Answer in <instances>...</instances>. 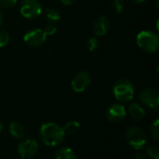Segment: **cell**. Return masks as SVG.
Instances as JSON below:
<instances>
[{"instance_id":"obj_14","label":"cell","mask_w":159,"mask_h":159,"mask_svg":"<svg viewBox=\"0 0 159 159\" xmlns=\"http://www.w3.org/2000/svg\"><path fill=\"white\" fill-rule=\"evenodd\" d=\"M55 159H76V156L71 148L62 147L55 153Z\"/></svg>"},{"instance_id":"obj_9","label":"cell","mask_w":159,"mask_h":159,"mask_svg":"<svg viewBox=\"0 0 159 159\" xmlns=\"http://www.w3.org/2000/svg\"><path fill=\"white\" fill-rule=\"evenodd\" d=\"M140 101L146 106L157 109L159 106V92L156 88H147L141 91Z\"/></svg>"},{"instance_id":"obj_28","label":"cell","mask_w":159,"mask_h":159,"mask_svg":"<svg viewBox=\"0 0 159 159\" xmlns=\"http://www.w3.org/2000/svg\"><path fill=\"white\" fill-rule=\"evenodd\" d=\"M2 129H3V123L0 121V131L2 130Z\"/></svg>"},{"instance_id":"obj_5","label":"cell","mask_w":159,"mask_h":159,"mask_svg":"<svg viewBox=\"0 0 159 159\" xmlns=\"http://www.w3.org/2000/svg\"><path fill=\"white\" fill-rule=\"evenodd\" d=\"M20 11L22 17L28 20H35L42 13V5L39 0H22Z\"/></svg>"},{"instance_id":"obj_8","label":"cell","mask_w":159,"mask_h":159,"mask_svg":"<svg viewBox=\"0 0 159 159\" xmlns=\"http://www.w3.org/2000/svg\"><path fill=\"white\" fill-rule=\"evenodd\" d=\"M46 39L47 35L44 34L43 30L38 28L28 31L23 36L24 42L26 43L27 46L31 48H38L42 46L46 42Z\"/></svg>"},{"instance_id":"obj_6","label":"cell","mask_w":159,"mask_h":159,"mask_svg":"<svg viewBox=\"0 0 159 159\" xmlns=\"http://www.w3.org/2000/svg\"><path fill=\"white\" fill-rule=\"evenodd\" d=\"M38 143L32 137L21 140L18 146V154L21 159H32L37 153Z\"/></svg>"},{"instance_id":"obj_27","label":"cell","mask_w":159,"mask_h":159,"mask_svg":"<svg viewBox=\"0 0 159 159\" xmlns=\"http://www.w3.org/2000/svg\"><path fill=\"white\" fill-rule=\"evenodd\" d=\"M3 20H4V15H3L2 11L0 10V26H1V24L3 23Z\"/></svg>"},{"instance_id":"obj_19","label":"cell","mask_w":159,"mask_h":159,"mask_svg":"<svg viewBox=\"0 0 159 159\" xmlns=\"http://www.w3.org/2000/svg\"><path fill=\"white\" fill-rule=\"evenodd\" d=\"M112 7L116 13L119 14L124 10L125 7V1L124 0H113L112 1Z\"/></svg>"},{"instance_id":"obj_22","label":"cell","mask_w":159,"mask_h":159,"mask_svg":"<svg viewBox=\"0 0 159 159\" xmlns=\"http://www.w3.org/2000/svg\"><path fill=\"white\" fill-rule=\"evenodd\" d=\"M56 31L57 27L54 23H48L43 29V32L46 35H52L56 33Z\"/></svg>"},{"instance_id":"obj_10","label":"cell","mask_w":159,"mask_h":159,"mask_svg":"<svg viewBox=\"0 0 159 159\" xmlns=\"http://www.w3.org/2000/svg\"><path fill=\"white\" fill-rule=\"evenodd\" d=\"M126 109L125 106L119 103H116L111 105L106 111V118L108 121L113 123H117L122 121L126 116Z\"/></svg>"},{"instance_id":"obj_7","label":"cell","mask_w":159,"mask_h":159,"mask_svg":"<svg viewBox=\"0 0 159 159\" xmlns=\"http://www.w3.org/2000/svg\"><path fill=\"white\" fill-rule=\"evenodd\" d=\"M90 83L91 77L87 71H79L74 75L71 82V86L75 92L80 93L85 91L89 88Z\"/></svg>"},{"instance_id":"obj_18","label":"cell","mask_w":159,"mask_h":159,"mask_svg":"<svg viewBox=\"0 0 159 159\" xmlns=\"http://www.w3.org/2000/svg\"><path fill=\"white\" fill-rule=\"evenodd\" d=\"M148 157L152 159H159V149L157 145H149L146 149Z\"/></svg>"},{"instance_id":"obj_12","label":"cell","mask_w":159,"mask_h":159,"mask_svg":"<svg viewBox=\"0 0 159 159\" xmlns=\"http://www.w3.org/2000/svg\"><path fill=\"white\" fill-rule=\"evenodd\" d=\"M129 113L134 120H141L145 116L144 109L136 102H133L129 107Z\"/></svg>"},{"instance_id":"obj_2","label":"cell","mask_w":159,"mask_h":159,"mask_svg":"<svg viewBox=\"0 0 159 159\" xmlns=\"http://www.w3.org/2000/svg\"><path fill=\"white\" fill-rule=\"evenodd\" d=\"M115 98L121 102H128L134 97V87L132 83L125 78L117 80L113 88Z\"/></svg>"},{"instance_id":"obj_26","label":"cell","mask_w":159,"mask_h":159,"mask_svg":"<svg viewBox=\"0 0 159 159\" xmlns=\"http://www.w3.org/2000/svg\"><path fill=\"white\" fill-rule=\"evenodd\" d=\"M129 2H130L131 4H134V5H139V4H142L143 2H145L146 0H128Z\"/></svg>"},{"instance_id":"obj_4","label":"cell","mask_w":159,"mask_h":159,"mask_svg":"<svg viewBox=\"0 0 159 159\" xmlns=\"http://www.w3.org/2000/svg\"><path fill=\"white\" fill-rule=\"evenodd\" d=\"M127 143L135 150H141L146 144V134L139 127L132 126L129 128L125 134Z\"/></svg>"},{"instance_id":"obj_20","label":"cell","mask_w":159,"mask_h":159,"mask_svg":"<svg viewBox=\"0 0 159 159\" xmlns=\"http://www.w3.org/2000/svg\"><path fill=\"white\" fill-rule=\"evenodd\" d=\"M10 35L6 31H0V48L7 46V43L9 42Z\"/></svg>"},{"instance_id":"obj_15","label":"cell","mask_w":159,"mask_h":159,"mask_svg":"<svg viewBox=\"0 0 159 159\" xmlns=\"http://www.w3.org/2000/svg\"><path fill=\"white\" fill-rule=\"evenodd\" d=\"M45 18L49 23H55L61 20V14L57 9L49 7L45 10Z\"/></svg>"},{"instance_id":"obj_16","label":"cell","mask_w":159,"mask_h":159,"mask_svg":"<svg viewBox=\"0 0 159 159\" xmlns=\"http://www.w3.org/2000/svg\"><path fill=\"white\" fill-rule=\"evenodd\" d=\"M62 129H63L65 134L73 135V134H75L79 130L80 124L78 121H69L64 125V127Z\"/></svg>"},{"instance_id":"obj_21","label":"cell","mask_w":159,"mask_h":159,"mask_svg":"<svg viewBox=\"0 0 159 159\" xmlns=\"http://www.w3.org/2000/svg\"><path fill=\"white\" fill-rule=\"evenodd\" d=\"M87 47H88V49L89 51H94L98 48L99 47V41L97 38L95 37H91L88 40L87 42Z\"/></svg>"},{"instance_id":"obj_3","label":"cell","mask_w":159,"mask_h":159,"mask_svg":"<svg viewBox=\"0 0 159 159\" xmlns=\"http://www.w3.org/2000/svg\"><path fill=\"white\" fill-rule=\"evenodd\" d=\"M137 44L143 51L147 53H156L158 49V35L150 31H142L137 35Z\"/></svg>"},{"instance_id":"obj_11","label":"cell","mask_w":159,"mask_h":159,"mask_svg":"<svg viewBox=\"0 0 159 159\" xmlns=\"http://www.w3.org/2000/svg\"><path fill=\"white\" fill-rule=\"evenodd\" d=\"M110 27L109 19L105 16H99L93 22V32L96 35L102 36L104 35Z\"/></svg>"},{"instance_id":"obj_23","label":"cell","mask_w":159,"mask_h":159,"mask_svg":"<svg viewBox=\"0 0 159 159\" xmlns=\"http://www.w3.org/2000/svg\"><path fill=\"white\" fill-rule=\"evenodd\" d=\"M18 0H0V7L3 8H11L16 6Z\"/></svg>"},{"instance_id":"obj_17","label":"cell","mask_w":159,"mask_h":159,"mask_svg":"<svg viewBox=\"0 0 159 159\" xmlns=\"http://www.w3.org/2000/svg\"><path fill=\"white\" fill-rule=\"evenodd\" d=\"M150 134L153 140L156 142L159 141V121L158 119H156L150 126Z\"/></svg>"},{"instance_id":"obj_13","label":"cell","mask_w":159,"mask_h":159,"mask_svg":"<svg viewBox=\"0 0 159 159\" xmlns=\"http://www.w3.org/2000/svg\"><path fill=\"white\" fill-rule=\"evenodd\" d=\"M9 133L17 139H21L24 136V127L18 121H13L9 125Z\"/></svg>"},{"instance_id":"obj_1","label":"cell","mask_w":159,"mask_h":159,"mask_svg":"<svg viewBox=\"0 0 159 159\" xmlns=\"http://www.w3.org/2000/svg\"><path fill=\"white\" fill-rule=\"evenodd\" d=\"M65 135L63 129L53 122L42 124L39 129L41 142L48 147H55L62 143Z\"/></svg>"},{"instance_id":"obj_25","label":"cell","mask_w":159,"mask_h":159,"mask_svg":"<svg viewBox=\"0 0 159 159\" xmlns=\"http://www.w3.org/2000/svg\"><path fill=\"white\" fill-rule=\"evenodd\" d=\"M61 2L65 6H71L75 2V0H61Z\"/></svg>"},{"instance_id":"obj_24","label":"cell","mask_w":159,"mask_h":159,"mask_svg":"<svg viewBox=\"0 0 159 159\" xmlns=\"http://www.w3.org/2000/svg\"><path fill=\"white\" fill-rule=\"evenodd\" d=\"M133 159H148V157L144 153H138L134 156Z\"/></svg>"}]
</instances>
